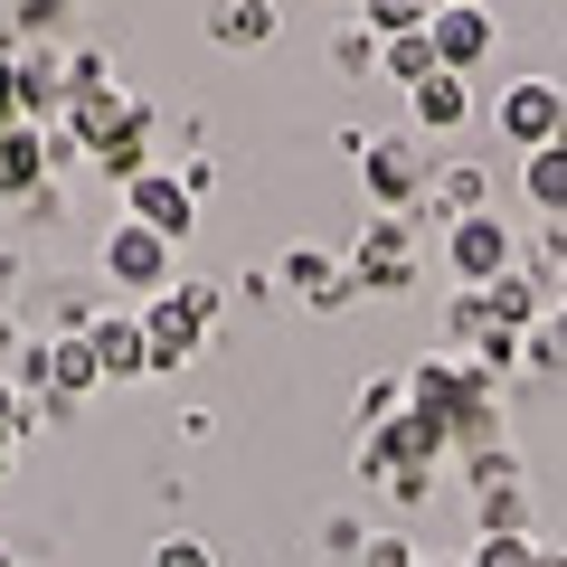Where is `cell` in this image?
<instances>
[{"mask_svg":"<svg viewBox=\"0 0 567 567\" xmlns=\"http://www.w3.org/2000/svg\"><path fill=\"white\" fill-rule=\"evenodd\" d=\"M502 133L520 142V152H548V142H567V95L548 76H520L502 95Z\"/></svg>","mask_w":567,"mask_h":567,"instance_id":"1","label":"cell"},{"mask_svg":"<svg viewBox=\"0 0 567 567\" xmlns=\"http://www.w3.org/2000/svg\"><path fill=\"white\" fill-rule=\"evenodd\" d=\"M445 256H454V275H464V284H502L511 275V237H502L492 208H473V218L445 227Z\"/></svg>","mask_w":567,"mask_h":567,"instance_id":"2","label":"cell"},{"mask_svg":"<svg viewBox=\"0 0 567 567\" xmlns=\"http://www.w3.org/2000/svg\"><path fill=\"white\" fill-rule=\"evenodd\" d=\"M425 39H435L445 76H464V66H483V58H492V10H483V0H445V10L425 20Z\"/></svg>","mask_w":567,"mask_h":567,"instance_id":"3","label":"cell"},{"mask_svg":"<svg viewBox=\"0 0 567 567\" xmlns=\"http://www.w3.org/2000/svg\"><path fill=\"white\" fill-rule=\"evenodd\" d=\"M104 275H114L123 293H162V275H171V237H152V227L123 218L114 237H104Z\"/></svg>","mask_w":567,"mask_h":567,"instance_id":"4","label":"cell"},{"mask_svg":"<svg viewBox=\"0 0 567 567\" xmlns=\"http://www.w3.org/2000/svg\"><path fill=\"white\" fill-rule=\"evenodd\" d=\"M360 171H369V199H379L388 218H398V208H406V199H416V189H425V152H416V142H406V133L369 142V152H360Z\"/></svg>","mask_w":567,"mask_h":567,"instance_id":"5","label":"cell"},{"mask_svg":"<svg viewBox=\"0 0 567 567\" xmlns=\"http://www.w3.org/2000/svg\"><path fill=\"white\" fill-rule=\"evenodd\" d=\"M406 275H416V246H406L398 218H379V227L360 237V256H350V284H360V293H398Z\"/></svg>","mask_w":567,"mask_h":567,"instance_id":"6","label":"cell"},{"mask_svg":"<svg viewBox=\"0 0 567 567\" xmlns=\"http://www.w3.org/2000/svg\"><path fill=\"white\" fill-rule=\"evenodd\" d=\"M123 208H133V227H152V237H171V246L189 237V181H171V171H142V181L123 189Z\"/></svg>","mask_w":567,"mask_h":567,"instance_id":"7","label":"cell"},{"mask_svg":"<svg viewBox=\"0 0 567 567\" xmlns=\"http://www.w3.org/2000/svg\"><path fill=\"white\" fill-rule=\"evenodd\" d=\"M284 284H293L303 303H322V312H341L350 293H360V284H350V265H331L322 246H293V256H284Z\"/></svg>","mask_w":567,"mask_h":567,"instance_id":"8","label":"cell"},{"mask_svg":"<svg viewBox=\"0 0 567 567\" xmlns=\"http://www.w3.org/2000/svg\"><path fill=\"white\" fill-rule=\"evenodd\" d=\"M48 181V133L20 123V133H0V199H39Z\"/></svg>","mask_w":567,"mask_h":567,"instance_id":"9","label":"cell"},{"mask_svg":"<svg viewBox=\"0 0 567 567\" xmlns=\"http://www.w3.org/2000/svg\"><path fill=\"white\" fill-rule=\"evenodd\" d=\"M142 350H152V369H181L189 350H199V322L162 293V303H142Z\"/></svg>","mask_w":567,"mask_h":567,"instance_id":"10","label":"cell"},{"mask_svg":"<svg viewBox=\"0 0 567 567\" xmlns=\"http://www.w3.org/2000/svg\"><path fill=\"white\" fill-rule=\"evenodd\" d=\"M85 341H95V369H104V379H142V369H152V350H142V322H123V312H114V322H95Z\"/></svg>","mask_w":567,"mask_h":567,"instance_id":"11","label":"cell"},{"mask_svg":"<svg viewBox=\"0 0 567 567\" xmlns=\"http://www.w3.org/2000/svg\"><path fill=\"white\" fill-rule=\"evenodd\" d=\"M208 39L218 48H265L275 39V0H218L208 10Z\"/></svg>","mask_w":567,"mask_h":567,"instance_id":"12","label":"cell"},{"mask_svg":"<svg viewBox=\"0 0 567 567\" xmlns=\"http://www.w3.org/2000/svg\"><path fill=\"white\" fill-rule=\"evenodd\" d=\"M142 142H152V114H142V104H133V114H123V123H114V133H104V142H95V162H104V171H114V181H123V189H133V181H142V171H152V162H142Z\"/></svg>","mask_w":567,"mask_h":567,"instance_id":"13","label":"cell"},{"mask_svg":"<svg viewBox=\"0 0 567 567\" xmlns=\"http://www.w3.org/2000/svg\"><path fill=\"white\" fill-rule=\"evenodd\" d=\"M95 379H104V369H95V341H85V331L48 341V388H58V398H85Z\"/></svg>","mask_w":567,"mask_h":567,"instance_id":"14","label":"cell"},{"mask_svg":"<svg viewBox=\"0 0 567 567\" xmlns=\"http://www.w3.org/2000/svg\"><path fill=\"white\" fill-rule=\"evenodd\" d=\"M435 10H445V0H360V29L388 48V39H416V29L435 20Z\"/></svg>","mask_w":567,"mask_h":567,"instance_id":"15","label":"cell"},{"mask_svg":"<svg viewBox=\"0 0 567 567\" xmlns=\"http://www.w3.org/2000/svg\"><path fill=\"white\" fill-rule=\"evenodd\" d=\"M464 114H473V85L464 76H425L416 85V123H425V133H454Z\"/></svg>","mask_w":567,"mask_h":567,"instance_id":"16","label":"cell"},{"mask_svg":"<svg viewBox=\"0 0 567 567\" xmlns=\"http://www.w3.org/2000/svg\"><path fill=\"white\" fill-rule=\"evenodd\" d=\"M520 189L548 208V218H567V142H548V152H529L520 162Z\"/></svg>","mask_w":567,"mask_h":567,"instance_id":"17","label":"cell"},{"mask_svg":"<svg viewBox=\"0 0 567 567\" xmlns=\"http://www.w3.org/2000/svg\"><path fill=\"white\" fill-rule=\"evenodd\" d=\"M379 66L406 85V95H416L425 76H445V58H435V39H425V29H416V39H388V48H379Z\"/></svg>","mask_w":567,"mask_h":567,"instance_id":"18","label":"cell"},{"mask_svg":"<svg viewBox=\"0 0 567 567\" xmlns=\"http://www.w3.org/2000/svg\"><path fill=\"white\" fill-rule=\"evenodd\" d=\"M473 303H483V322H492V331H520L529 312H539V293H529L520 275H502V284H483V293H473Z\"/></svg>","mask_w":567,"mask_h":567,"instance_id":"19","label":"cell"},{"mask_svg":"<svg viewBox=\"0 0 567 567\" xmlns=\"http://www.w3.org/2000/svg\"><path fill=\"white\" fill-rule=\"evenodd\" d=\"M539 558H548V548L529 539V529H483V548H473L464 567H539Z\"/></svg>","mask_w":567,"mask_h":567,"instance_id":"20","label":"cell"},{"mask_svg":"<svg viewBox=\"0 0 567 567\" xmlns=\"http://www.w3.org/2000/svg\"><path fill=\"white\" fill-rule=\"evenodd\" d=\"M520 360H529V369H548V379H567V303H548V322L520 341Z\"/></svg>","mask_w":567,"mask_h":567,"instance_id":"21","label":"cell"},{"mask_svg":"<svg viewBox=\"0 0 567 567\" xmlns=\"http://www.w3.org/2000/svg\"><path fill=\"white\" fill-rule=\"evenodd\" d=\"M20 123H29V104H20V58L0 48V133H20Z\"/></svg>","mask_w":567,"mask_h":567,"instance_id":"22","label":"cell"},{"mask_svg":"<svg viewBox=\"0 0 567 567\" xmlns=\"http://www.w3.org/2000/svg\"><path fill=\"white\" fill-rule=\"evenodd\" d=\"M171 303H181L189 322L208 331V322H218V303H227V293H218V284H171Z\"/></svg>","mask_w":567,"mask_h":567,"instance_id":"23","label":"cell"},{"mask_svg":"<svg viewBox=\"0 0 567 567\" xmlns=\"http://www.w3.org/2000/svg\"><path fill=\"white\" fill-rule=\"evenodd\" d=\"M445 199H454V218H473V208H483V171L454 162V171H445Z\"/></svg>","mask_w":567,"mask_h":567,"instance_id":"24","label":"cell"},{"mask_svg":"<svg viewBox=\"0 0 567 567\" xmlns=\"http://www.w3.org/2000/svg\"><path fill=\"white\" fill-rule=\"evenodd\" d=\"M360 567H416V548H406L398 529H379V539H369V558H360Z\"/></svg>","mask_w":567,"mask_h":567,"instance_id":"25","label":"cell"},{"mask_svg":"<svg viewBox=\"0 0 567 567\" xmlns=\"http://www.w3.org/2000/svg\"><path fill=\"white\" fill-rule=\"evenodd\" d=\"M152 567H208V548L199 539H162V548H152Z\"/></svg>","mask_w":567,"mask_h":567,"instance_id":"26","label":"cell"},{"mask_svg":"<svg viewBox=\"0 0 567 567\" xmlns=\"http://www.w3.org/2000/svg\"><path fill=\"white\" fill-rule=\"evenodd\" d=\"M539 567H567V548H548V558H539Z\"/></svg>","mask_w":567,"mask_h":567,"instance_id":"27","label":"cell"},{"mask_svg":"<svg viewBox=\"0 0 567 567\" xmlns=\"http://www.w3.org/2000/svg\"><path fill=\"white\" fill-rule=\"evenodd\" d=\"M0 473H10V435H0Z\"/></svg>","mask_w":567,"mask_h":567,"instance_id":"28","label":"cell"},{"mask_svg":"<svg viewBox=\"0 0 567 567\" xmlns=\"http://www.w3.org/2000/svg\"><path fill=\"white\" fill-rule=\"evenodd\" d=\"M435 567H464V558H435Z\"/></svg>","mask_w":567,"mask_h":567,"instance_id":"29","label":"cell"},{"mask_svg":"<svg viewBox=\"0 0 567 567\" xmlns=\"http://www.w3.org/2000/svg\"><path fill=\"white\" fill-rule=\"evenodd\" d=\"M0 567H10V558H0Z\"/></svg>","mask_w":567,"mask_h":567,"instance_id":"30","label":"cell"}]
</instances>
